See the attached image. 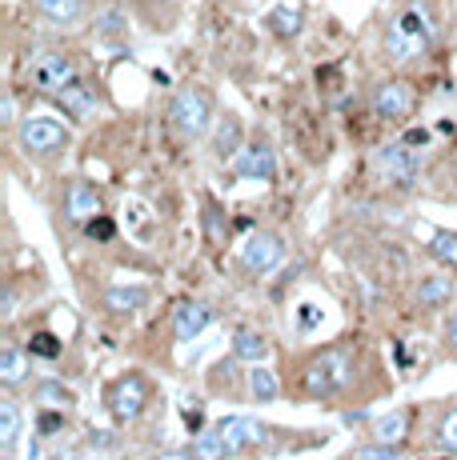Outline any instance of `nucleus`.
Returning a JSON list of instances; mask_svg holds the SVG:
<instances>
[{
  "mask_svg": "<svg viewBox=\"0 0 457 460\" xmlns=\"http://www.w3.org/2000/svg\"><path fill=\"white\" fill-rule=\"evenodd\" d=\"M357 349L354 344H329V349H318L301 360L297 368V396L301 401H337V396H349L357 385Z\"/></svg>",
  "mask_w": 457,
  "mask_h": 460,
  "instance_id": "obj_1",
  "label": "nucleus"
},
{
  "mask_svg": "<svg viewBox=\"0 0 457 460\" xmlns=\"http://www.w3.org/2000/svg\"><path fill=\"white\" fill-rule=\"evenodd\" d=\"M437 40V21L426 4H409L390 16L385 24V57L393 65H409V60L426 57L429 44Z\"/></svg>",
  "mask_w": 457,
  "mask_h": 460,
  "instance_id": "obj_2",
  "label": "nucleus"
},
{
  "mask_svg": "<svg viewBox=\"0 0 457 460\" xmlns=\"http://www.w3.org/2000/svg\"><path fill=\"white\" fill-rule=\"evenodd\" d=\"M21 81H24V88H32V93H40V96H57L73 81H81V68H76L73 52L37 49V52H29V60H24Z\"/></svg>",
  "mask_w": 457,
  "mask_h": 460,
  "instance_id": "obj_3",
  "label": "nucleus"
},
{
  "mask_svg": "<svg viewBox=\"0 0 457 460\" xmlns=\"http://www.w3.org/2000/svg\"><path fill=\"white\" fill-rule=\"evenodd\" d=\"M169 125L177 128L181 140H201L209 128L217 125V101L209 88L201 84H184L173 93L169 101Z\"/></svg>",
  "mask_w": 457,
  "mask_h": 460,
  "instance_id": "obj_4",
  "label": "nucleus"
},
{
  "mask_svg": "<svg viewBox=\"0 0 457 460\" xmlns=\"http://www.w3.org/2000/svg\"><path fill=\"white\" fill-rule=\"evenodd\" d=\"M68 145H73V137H68V128L57 125V120H45V117L32 120L29 117V120L16 125V148H21L29 161H37V164L60 161V156L68 153Z\"/></svg>",
  "mask_w": 457,
  "mask_h": 460,
  "instance_id": "obj_5",
  "label": "nucleus"
},
{
  "mask_svg": "<svg viewBox=\"0 0 457 460\" xmlns=\"http://www.w3.org/2000/svg\"><path fill=\"white\" fill-rule=\"evenodd\" d=\"M153 404V385L140 373H121L117 380L104 385V409L117 424H133L145 417V409Z\"/></svg>",
  "mask_w": 457,
  "mask_h": 460,
  "instance_id": "obj_6",
  "label": "nucleus"
},
{
  "mask_svg": "<svg viewBox=\"0 0 457 460\" xmlns=\"http://www.w3.org/2000/svg\"><path fill=\"white\" fill-rule=\"evenodd\" d=\"M217 429H221V437L233 445L237 456L253 453V448H257V453H269V445L285 437V429L261 424V420H253V417H221V420H217Z\"/></svg>",
  "mask_w": 457,
  "mask_h": 460,
  "instance_id": "obj_7",
  "label": "nucleus"
},
{
  "mask_svg": "<svg viewBox=\"0 0 457 460\" xmlns=\"http://www.w3.org/2000/svg\"><path fill=\"white\" fill-rule=\"evenodd\" d=\"M417 168H421V161L409 140L406 145H385L373 153V172L385 189H409V184L417 181Z\"/></svg>",
  "mask_w": 457,
  "mask_h": 460,
  "instance_id": "obj_8",
  "label": "nucleus"
},
{
  "mask_svg": "<svg viewBox=\"0 0 457 460\" xmlns=\"http://www.w3.org/2000/svg\"><path fill=\"white\" fill-rule=\"evenodd\" d=\"M237 261H241V269L249 272V277H269V272H273L277 264L285 261V241H281V233L257 228V233L245 236Z\"/></svg>",
  "mask_w": 457,
  "mask_h": 460,
  "instance_id": "obj_9",
  "label": "nucleus"
},
{
  "mask_svg": "<svg viewBox=\"0 0 457 460\" xmlns=\"http://www.w3.org/2000/svg\"><path fill=\"white\" fill-rule=\"evenodd\" d=\"M228 168H233L237 181H277V153L269 140H245V148L228 161Z\"/></svg>",
  "mask_w": 457,
  "mask_h": 460,
  "instance_id": "obj_10",
  "label": "nucleus"
},
{
  "mask_svg": "<svg viewBox=\"0 0 457 460\" xmlns=\"http://www.w3.org/2000/svg\"><path fill=\"white\" fill-rule=\"evenodd\" d=\"M369 109H373L377 120H409L413 112H417V93L406 84V81H385L373 88V96H369Z\"/></svg>",
  "mask_w": 457,
  "mask_h": 460,
  "instance_id": "obj_11",
  "label": "nucleus"
},
{
  "mask_svg": "<svg viewBox=\"0 0 457 460\" xmlns=\"http://www.w3.org/2000/svg\"><path fill=\"white\" fill-rule=\"evenodd\" d=\"M101 212H104V197L93 189L89 181L73 176V181L65 184V217L73 220V225H85V220L101 217Z\"/></svg>",
  "mask_w": 457,
  "mask_h": 460,
  "instance_id": "obj_12",
  "label": "nucleus"
},
{
  "mask_svg": "<svg viewBox=\"0 0 457 460\" xmlns=\"http://www.w3.org/2000/svg\"><path fill=\"white\" fill-rule=\"evenodd\" d=\"M213 321H217L213 305H205V300H181L177 313H173V336H177L181 344H189V341H197Z\"/></svg>",
  "mask_w": 457,
  "mask_h": 460,
  "instance_id": "obj_13",
  "label": "nucleus"
},
{
  "mask_svg": "<svg viewBox=\"0 0 457 460\" xmlns=\"http://www.w3.org/2000/svg\"><path fill=\"white\" fill-rule=\"evenodd\" d=\"M245 148V128H241V117L237 112H225L221 120L213 125V137H209V153L217 156V161H233L237 153Z\"/></svg>",
  "mask_w": 457,
  "mask_h": 460,
  "instance_id": "obj_14",
  "label": "nucleus"
},
{
  "mask_svg": "<svg viewBox=\"0 0 457 460\" xmlns=\"http://www.w3.org/2000/svg\"><path fill=\"white\" fill-rule=\"evenodd\" d=\"M32 352H29V344H16V341H8L4 349H0V385L4 388H21V385H29V376H32Z\"/></svg>",
  "mask_w": 457,
  "mask_h": 460,
  "instance_id": "obj_15",
  "label": "nucleus"
},
{
  "mask_svg": "<svg viewBox=\"0 0 457 460\" xmlns=\"http://www.w3.org/2000/svg\"><path fill=\"white\" fill-rule=\"evenodd\" d=\"M32 8L57 29H76L89 16V0H32Z\"/></svg>",
  "mask_w": 457,
  "mask_h": 460,
  "instance_id": "obj_16",
  "label": "nucleus"
},
{
  "mask_svg": "<svg viewBox=\"0 0 457 460\" xmlns=\"http://www.w3.org/2000/svg\"><path fill=\"white\" fill-rule=\"evenodd\" d=\"M237 365H245V360L241 357L217 360V365L209 368V388H213V393H228V396H249V373L241 376Z\"/></svg>",
  "mask_w": 457,
  "mask_h": 460,
  "instance_id": "obj_17",
  "label": "nucleus"
},
{
  "mask_svg": "<svg viewBox=\"0 0 457 460\" xmlns=\"http://www.w3.org/2000/svg\"><path fill=\"white\" fill-rule=\"evenodd\" d=\"M265 29L273 32L277 40L301 37V29H305V8H301V4H273V8H269V16H265Z\"/></svg>",
  "mask_w": 457,
  "mask_h": 460,
  "instance_id": "obj_18",
  "label": "nucleus"
},
{
  "mask_svg": "<svg viewBox=\"0 0 457 460\" xmlns=\"http://www.w3.org/2000/svg\"><path fill=\"white\" fill-rule=\"evenodd\" d=\"M21 432H24V412H21V404L8 396V401H0V453L16 456Z\"/></svg>",
  "mask_w": 457,
  "mask_h": 460,
  "instance_id": "obj_19",
  "label": "nucleus"
},
{
  "mask_svg": "<svg viewBox=\"0 0 457 460\" xmlns=\"http://www.w3.org/2000/svg\"><path fill=\"white\" fill-rule=\"evenodd\" d=\"M32 401L37 409H76V393L65 385V380H37L32 385Z\"/></svg>",
  "mask_w": 457,
  "mask_h": 460,
  "instance_id": "obj_20",
  "label": "nucleus"
},
{
  "mask_svg": "<svg viewBox=\"0 0 457 460\" xmlns=\"http://www.w3.org/2000/svg\"><path fill=\"white\" fill-rule=\"evenodd\" d=\"M249 373V401L253 404H277L281 401V380L273 376V368H265L257 360L253 368H245Z\"/></svg>",
  "mask_w": 457,
  "mask_h": 460,
  "instance_id": "obj_21",
  "label": "nucleus"
},
{
  "mask_svg": "<svg viewBox=\"0 0 457 460\" xmlns=\"http://www.w3.org/2000/svg\"><path fill=\"white\" fill-rule=\"evenodd\" d=\"M52 101H57L60 109H65L68 117H76V120H85V117H93V112H96V96L89 93V84H85V81H73L65 93L52 96Z\"/></svg>",
  "mask_w": 457,
  "mask_h": 460,
  "instance_id": "obj_22",
  "label": "nucleus"
},
{
  "mask_svg": "<svg viewBox=\"0 0 457 460\" xmlns=\"http://www.w3.org/2000/svg\"><path fill=\"white\" fill-rule=\"evenodd\" d=\"M409 424H413V412H409V409H398V412H390V417L373 420L369 437L381 440V445H401V440L409 437Z\"/></svg>",
  "mask_w": 457,
  "mask_h": 460,
  "instance_id": "obj_23",
  "label": "nucleus"
},
{
  "mask_svg": "<svg viewBox=\"0 0 457 460\" xmlns=\"http://www.w3.org/2000/svg\"><path fill=\"white\" fill-rule=\"evenodd\" d=\"M145 305H148V288H140V285H117V288L104 293V308L117 313V316H129V313H137V308H145Z\"/></svg>",
  "mask_w": 457,
  "mask_h": 460,
  "instance_id": "obj_24",
  "label": "nucleus"
},
{
  "mask_svg": "<svg viewBox=\"0 0 457 460\" xmlns=\"http://www.w3.org/2000/svg\"><path fill=\"white\" fill-rule=\"evenodd\" d=\"M450 300H453L450 277H426V280H417V288H413V305H421V308H437V305H450Z\"/></svg>",
  "mask_w": 457,
  "mask_h": 460,
  "instance_id": "obj_25",
  "label": "nucleus"
},
{
  "mask_svg": "<svg viewBox=\"0 0 457 460\" xmlns=\"http://www.w3.org/2000/svg\"><path fill=\"white\" fill-rule=\"evenodd\" d=\"M233 357H241L245 365H257V360H265V357H269L265 332H257V329H237V332H233Z\"/></svg>",
  "mask_w": 457,
  "mask_h": 460,
  "instance_id": "obj_26",
  "label": "nucleus"
},
{
  "mask_svg": "<svg viewBox=\"0 0 457 460\" xmlns=\"http://www.w3.org/2000/svg\"><path fill=\"white\" fill-rule=\"evenodd\" d=\"M201 205H205V208H201V220H205V236H209L213 244H225V241H228V212L217 205V197H209V192L201 197Z\"/></svg>",
  "mask_w": 457,
  "mask_h": 460,
  "instance_id": "obj_27",
  "label": "nucleus"
},
{
  "mask_svg": "<svg viewBox=\"0 0 457 460\" xmlns=\"http://www.w3.org/2000/svg\"><path fill=\"white\" fill-rule=\"evenodd\" d=\"M434 448H437V453H453L457 456V404L437 417V424H434Z\"/></svg>",
  "mask_w": 457,
  "mask_h": 460,
  "instance_id": "obj_28",
  "label": "nucleus"
},
{
  "mask_svg": "<svg viewBox=\"0 0 457 460\" xmlns=\"http://www.w3.org/2000/svg\"><path fill=\"white\" fill-rule=\"evenodd\" d=\"M429 256H434L437 264H445L450 272H457V233L437 228V233L429 236Z\"/></svg>",
  "mask_w": 457,
  "mask_h": 460,
  "instance_id": "obj_29",
  "label": "nucleus"
},
{
  "mask_svg": "<svg viewBox=\"0 0 457 460\" xmlns=\"http://www.w3.org/2000/svg\"><path fill=\"white\" fill-rule=\"evenodd\" d=\"M32 429L40 432L45 440L60 437V432H68V420H65V409H37V424Z\"/></svg>",
  "mask_w": 457,
  "mask_h": 460,
  "instance_id": "obj_30",
  "label": "nucleus"
},
{
  "mask_svg": "<svg viewBox=\"0 0 457 460\" xmlns=\"http://www.w3.org/2000/svg\"><path fill=\"white\" fill-rule=\"evenodd\" d=\"M85 236H89V241H96V244H109V241H117V220L112 217H93V220H85Z\"/></svg>",
  "mask_w": 457,
  "mask_h": 460,
  "instance_id": "obj_31",
  "label": "nucleus"
},
{
  "mask_svg": "<svg viewBox=\"0 0 457 460\" xmlns=\"http://www.w3.org/2000/svg\"><path fill=\"white\" fill-rule=\"evenodd\" d=\"M29 352L37 360H57L60 357V341L52 332H32L29 336Z\"/></svg>",
  "mask_w": 457,
  "mask_h": 460,
  "instance_id": "obj_32",
  "label": "nucleus"
},
{
  "mask_svg": "<svg viewBox=\"0 0 457 460\" xmlns=\"http://www.w3.org/2000/svg\"><path fill=\"white\" fill-rule=\"evenodd\" d=\"M117 437L112 432H89V440H85L81 448H73L76 456H93V453H117Z\"/></svg>",
  "mask_w": 457,
  "mask_h": 460,
  "instance_id": "obj_33",
  "label": "nucleus"
},
{
  "mask_svg": "<svg viewBox=\"0 0 457 460\" xmlns=\"http://www.w3.org/2000/svg\"><path fill=\"white\" fill-rule=\"evenodd\" d=\"M406 453H409L406 445H381V440H377V445H354V448H349V456H377V460L406 456Z\"/></svg>",
  "mask_w": 457,
  "mask_h": 460,
  "instance_id": "obj_34",
  "label": "nucleus"
},
{
  "mask_svg": "<svg viewBox=\"0 0 457 460\" xmlns=\"http://www.w3.org/2000/svg\"><path fill=\"white\" fill-rule=\"evenodd\" d=\"M442 349L457 360V308H453V313L442 321Z\"/></svg>",
  "mask_w": 457,
  "mask_h": 460,
  "instance_id": "obj_35",
  "label": "nucleus"
},
{
  "mask_svg": "<svg viewBox=\"0 0 457 460\" xmlns=\"http://www.w3.org/2000/svg\"><path fill=\"white\" fill-rule=\"evenodd\" d=\"M0 120H4V125H16V101H13V93L0 101Z\"/></svg>",
  "mask_w": 457,
  "mask_h": 460,
  "instance_id": "obj_36",
  "label": "nucleus"
},
{
  "mask_svg": "<svg viewBox=\"0 0 457 460\" xmlns=\"http://www.w3.org/2000/svg\"><path fill=\"white\" fill-rule=\"evenodd\" d=\"M321 324V313L313 305H301V329H318Z\"/></svg>",
  "mask_w": 457,
  "mask_h": 460,
  "instance_id": "obj_37",
  "label": "nucleus"
}]
</instances>
